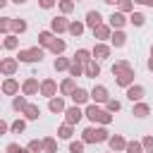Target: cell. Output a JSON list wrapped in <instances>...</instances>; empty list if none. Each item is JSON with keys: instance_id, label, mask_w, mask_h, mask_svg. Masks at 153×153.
I'll list each match as a JSON object with an SVG mask.
<instances>
[{"instance_id": "1", "label": "cell", "mask_w": 153, "mask_h": 153, "mask_svg": "<svg viewBox=\"0 0 153 153\" xmlns=\"http://www.w3.org/2000/svg\"><path fill=\"white\" fill-rule=\"evenodd\" d=\"M110 131L105 127H86L81 131V141L84 143H108L110 141Z\"/></svg>"}, {"instance_id": "2", "label": "cell", "mask_w": 153, "mask_h": 153, "mask_svg": "<svg viewBox=\"0 0 153 153\" xmlns=\"http://www.w3.org/2000/svg\"><path fill=\"white\" fill-rule=\"evenodd\" d=\"M84 115H86L91 122H98L100 127H108V124L112 122V112H108L105 108H100V105H96V103L86 105V108H84Z\"/></svg>"}, {"instance_id": "3", "label": "cell", "mask_w": 153, "mask_h": 153, "mask_svg": "<svg viewBox=\"0 0 153 153\" xmlns=\"http://www.w3.org/2000/svg\"><path fill=\"white\" fill-rule=\"evenodd\" d=\"M43 55H45V48L31 45V48H22V50L17 53V60H19V62H41Z\"/></svg>"}, {"instance_id": "4", "label": "cell", "mask_w": 153, "mask_h": 153, "mask_svg": "<svg viewBox=\"0 0 153 153\" xmlns=\"http://www.w3.org/2000/svg\"><path fill=\"white\" fill-rule=\"evenodd\" d=\"M57 91H60V86H57V81H55V79L45 76V79L41 81V96H43V98H48V100H50V98H55V96H57Z\"/></svg>"}, {"instance_id": "5", "label": "cell", "mask_w": 153, "mask_h": 153, "mask_svg": "<svg viewBox=\"0 0 153 153\" xmlns=\"http://www.w3.org/2000/svg\"><path fill=\"white\" fill-rule=\"evenodd\" d=\"M17 69H19V60H17V57H2V60H0V72H2L5 76H14Z\"/></svg>"}, {"instance_id": "6", "label": "cell", "mask_w": 153, "mask_h": 153, "mask_svg": "<svg viewBox=\"0 0 153 153\" xmlns=\"http://www.w3.org/2000/svg\"><path fill=\"white\" fill-rule=\"evenodd\" d=\"M22 93H24V96H36V93H41L38 79H36V76H26V79L22 81Z\"/></svg>"}, {"instance_id": "7", "label": "cell", "mask_w": 153, "mask_h": 153, "mask_svg": "<svg viewBox=\"0 0 153 153\" xmlns=\"http://www.w3.org/2000/svg\"><path fill=\"white\" fill-rule=\"evenodd\" d=\"M81 117H86V115H84V110H81L79 105H72V108H67V110H65V122H67V124H72V127H74V124H79V122H81Z\"/></svg>"}, {"instance_id": "8", "label": "cell", "mask_w": 153, "mask_h": 153, "mask_svg": "<svg viewBox=\"0 0 153 153\" xmlns=\"http://www.w3.org/2000/svg\"><path fill=\"white\" fill-rule=\"evenodd\" d=\"M50 31H53V33H65V31H69V19H67L65 14L53 17V19H50Z\"/></svg>"}, {"instance_id": "9", "label": "cell", "mask_w": 153, "mask_h": 153, "mask_svg": "<svg viewBox=\"0 0 153 153\" xmlns=\"http://www.w3.org/2000/svg\"><path fill=\"white\" fill-rule=\"evenodd\" d=\"M93 38H98V43L110 41V38H112V26H110V24H100V26H96V29H93Z\"/></svg>"}, {"instance_id": "10", "label": "cell", "mask_w": 153, "mask_h": 153, "mask_svg": "<svg viewBox=\"0 0 153 153\" xmlns=\"http://www.w3.org/2000/svg\"><path fill=\"white\" fill-rule=\"evenodd\" d=\"M19 81L14 79V76H5V81H2V93L5 96H19Z\"/></svg>"}, {"instance_id": "11", "label": "cell", "mask_w": 153, "mask_h": 153, "mask_svg": "<svg viewBox=\"0 0 153 153\" xmlns=\"http://www.w3.org/2000/svg\"><path fill=\"white\" fill-rule=\"evenodd\" d=\"M91 100H93L96 105H98V103H108V100H110L108 88H105V86H100V84H98V86H93V88H91Z\"/></svg>"}, {"instance_id": "12", "label": "cell", "mask_w": 153, "mask_h": 153, "mask_svg": "<svg viewBox=\"0 0 153 153\" xmlns=\"http://www.w3.org/2000/svg\"><path fill=\"white\" fill-rule=\"evenodd\" d=\"M69 98L74 100V105H86V103L91 100V91H86V88L76 86V88H74V93H72Z\"/></svg>"}, {"instance_id": "13", "label": "cell", "mask_w": 153, "mask_h": 153, "mask_svg": "<svg viewBox=\"0 0 153 153\" xmlns=\"http://www.w3.org/2000/svg\"><path fill=\"white\" fill-rule=\"evenodd\" d=\"M127 139L122 136V134H112L110 136V141H108V146H110V151H115V153H120V151H127Z\"/></svg>"}, {"instance_id": "14", "label": "cell", "mask_w": 153, "mask_h": 153, "mask_svg": "<svg viewBox=\"0 0 153 153\" xmlns=\"http://www.w3.org/2000/svg\"><path fill=\"white\" fill-rule=\"evenodd\" d=\"M129 19H127V14H122V12H112L110 17H108V24L112 26V31H117V29H122L124 24H127Z\"/></svg>"}, {"instance_id": "15", "label": "cell", "mask_w": 153, "mask_h": 153, "mask_svg": "<svg viewBox=\"0 0 153 153\" xmlns=\"http://www.w3.org/2000/svg\"><path fill=\"white\" fill-rule=\"evenodd\" d=\"M91 53H93V60H98V62L100 60H108L110 57V45L108 43H96Z\"/></svg>"}, {"instance_id": "16", "label": "cell", "mask_w": 153, "mask_h": 153, "mask_svg": "<svg viewBox=\"0 0 153 153\" xmlns=\"http://www.w3.org/2000/svg\"><path fill=\"white\" fill-rule=\"evenodd\" d=\"M143 96H146V88H143L141 84H134V86H129V88H127V98H129L131 103H139Z\"/></svg>"}, {"instance_id": "17", "label": "cell", "mask_w": 153, "mask_h": 153, "mask_svg": "<svg viewBox=\"0 0 153 153\" xmlns=\"http://www.w3.org/2000/svg\"><path fill=\"white\" fill-rule=\"evenodd\" d=\"M84 22H86V26L96 29V26H100V24H103V14H100L98 10H88V12H86V19H84Z\"/></svg>"}, {"instance_id": "18", "label": "cell", "mask_w": 153, "mask_h": 153, "mask_svg": "<svg viewBox=\"0 0 153 153\" xmlns=\"http://www.w3.org/2000/svg\"><path fill=\"white\" fill-rule=\"evenodd\" d=\"M84 76H88V79H96V76H100V62H98V60H91V62H86V65H84Z\"/></svg>"}, {"instance_id": "19", "label": "cell", "mask_w": 153, "mask_h": 153, "mask_svg": "<svg viewBox=\"0 0 153 153\" xmlns=\"http://www.w3.org/2000/svg\"><path fill=\"white\" fill-rule=\"evenodd\" d=\"M115 84H117V86H122L124 91H127L129 86H134V69H129V72H124V74L115 76Z\"/></svg>"}, {"instance_id": "20", "label": "cell", "mask_w": 153, "mask_h": 153, "mask_svg": "<svg viewBox=\"0 0 153 153\" xmlns=\"http://www.w3.org/2000/svg\"><path fill=\"white\" fill-rule=\"evenodd\" d=\"M48 110H50V112H55V115L65 112V110H67V105H65V98H62V96H55V98H50V100H48Z\"/></svg>"}, {"instance_id": "21", "label": "cell", "mask_w": 153, "mask_h": 153, "mask_svg": "<svg viewBox=\"0 0 153 153\" xmlns=\"http://www.w3.org/2000/svg\"><path fill=\"white\" fill-rule=\"evenodd\" d=\"M129 69H134L129 60H117V62H115V65L110 67V72H112V76H120V74H124V72H129Z\"/></svg>"}, {"instance_id": "22", "label": "cell", "mask_w": 153, "mask_h": 153, "mask_svg": "<svg viewBox=\"0 0 153 153\" xmlns=\"http://www.w3.org/2000/svg\"><path fill=\"white\" fill-rule=\"evenodd\" d=\"M74 88H76L74 76H67V79H62V81H60V96H72V93H74Z\"/></svg>"}, {"instance_id": "23", "label": "cell", "mask_w": 153, "mask_h": 153, "mask_svg": "<svg viewBox=\"0 0 153 153\" xmlns=\"http://www.w3.org/2000/svg\"><path fill=\"white\" fill-rule=\"evenodd\" d=\"M131 115H134V117H139V120H141V117H148V115H151V105H148V103H143V100H139V103H134Z\"/></svg>"}, {"instance_id": "24", "label": "cell", "mask_w": 153, "mask_h": 153, "mask_svg": "<svg viewBox=\"0 0 153 153\" xmlns=\"http://www.w3.org/2000/svg\"><path fill=\"white\" fill-rule=\"evenodd\" d=\"M48 50H50L53 55H57V57H60V55L67 50V43H65V38H57V36H55V38H53V43L48 45Z\"/></svg>"}, {"instance_id": "25", "label": "cell", "mask_w": 153, "mask_h": 153, "mask_svg": "<svg viewBox=\"0 0 153 153\" xmlns=\"http://www.w3.org/2000/svg\"><path fill=\"white\" fill-rule=\"evenodd\" d=\"M110 43H112L115 48H124V45H127V33H124L122 29L112 31V38H110Z\"/></svg>"}, {"instance_id": "26", "label": "cell", "mask_w": 153, "mask_h": 153, "mask_svg": "<svg viewBox=\"0 0 153 153\" xmlns=\"http://www.w3.org/2000/svg\"><path fill=\"white\" fill-rule=\"evenodd\" d=\"M2 48H5V50H17V48H19V36H17V33H7V36L2 38Z\"/></svg>"}, {"instance_id": "27", "label": "cell", "mask_w": 153, "mask_h": 153, "mask_svg": "<svg viewBox=\"0 0 153 153\" xmlns=\"http://www.w3.org/2000/svg\"><path fill=\"white\" fill-rule=\"evenodd\" d=\"M74 62H81V65H86V62H91L93 60V53L91 50H86V48H79L76 53H74V57H72Z\"/></svg>"}, {"instance_id": "28", "label": "cell", "mask_w": 153, "mask_h": 153, "mask_svg": "<svg viewBox=\"0 0 153 153\" xmlns=\"http://www.w3.org/2000/svg\"><path fill=\"white\" fill-rule=\"evenodd\" d=\"M84 29H86V22H76V19H74V22H69V31H67V33L74 36V38H79V36L84 33Z\"/></svg>"}, {"instance_id": "29", "label": "cell", "mask_w": 153, "mask_h": 153, "mask_svg": "<svg viewBox=\"0 0 153 153\" xmlns=\"http://www.w3.org/2000/svg\"><path fill=\"white\" fill-rule=\"evenodd\" d=\"M53 38H55V33H53L50 29H45V31H38V45H41V48H48V45L53 43Z\"/></svg>"}, {"instance_id": "30", "label": "cell", "mask_w": 153, "mask_h": 153, "mask_svg": "<svg viewBox=\"0 0 153 153\" xmlns=\"http://www.w3.org/2000/svg\"><path fill=\"white\" fill-rule=\"evenodd\" d=\"M53 67H55V72H69V67H72V60L69 57H55V62H53Z\"/></svg>"}, {"instance_id": "31", "label": "cell", "mask_w": 153, "mask_h": 153, "mask_svg": "<svg viewBox=\"0 0 153 153\" xmlns=\"http://www.w3.org/2000/svg\"><path fill=\"white\" fill-rule=\"evenodd\" d=\"M26 108H29V100H26V96H24V93L12 98V110H17V112H24Z\"/></svg>"}, {"instance_id": "32", "label": "cell", "mask_w": 153, "mask_h": 153, "mask_svg": "<svg viewBox=\"0 0 153 153\" xmlns=\"http://www.w3.org/2000/svg\"><path fill=\"white\" fill-rule=\"evenodd\" d=\"M22 115H24V120H31V122H33V120H38V117H41V108H38L36 103H29V108H26Z\"/></svg>"}, {"instance_id": "33", "label": "cell", "mask_w": 153, "mask_h": 153, "mask_svg": "<svg viewBox=\"0 0 153 153\" xmlns=\"http://www.w3.org/2000/svg\"><path fill=\"white\" fill-rule=\"evenodd\" d=\"M26 29H29V24H26L24 19H19V17H12V33H17V36H19V33H24Z\"/></svg>"}, {"instance_id": "34", "label": "cell", "mask_w": 153, "mask_h": 153, "mask_svg": "<svg viewBox=\"0 0 153 153\" xmlns=\"http://www.w3.org/2000/svg\"><path fill=\"white\" fill-rule=\"evenodd\" d=\"M43 153H57V141H55V136H45V139H43Z\"/></svg>"}, {"instance_id": "35", "label": "cell", "mask_w": 153, "mask_h": 153, "mask_svg": "<svg viewBox=\"0 0 153 153\" xmlns=\"http://www.w3.org/2000/svg\"><path fill=\"white\" fill-rule=\"evenodd\" d=\"M72 134H74V127H72V124L65 122V124L57 127V136H60V139H72Z\"/></svg>"}, {"instance_id": "36", "label": "cell", "mask_w": 153, "mask_h": 153, "mask_svg": "<svg viewBox=\"0 0 153 153\" xmlns=\"http://www.w3.org/2000/svg\"><path fill=\"white\" fill-rule=\"evenodd\" d=\"M117 12H122V14L134 12V0H120L117 2Z\"/></svg>"}, {"instance_id": "37", "label": "cell", "mask_w": 153, "mask_h": 153, "mask_svg": "<svg viewBox=\"0 0 153 153\" xmlns=\"http://www.w3.org/2000/svg\"><path fill=\"white\" fill-rule=\"evenodd\" d=\"M74 5H76L74 0H60V2H57V7H60V12H62L65 17H67V14H69V12L74 10Z\"/></svg>"}, {"instance_id": "38", "label": "cell", "mask_w": 153, "mask_h": 153, "mask_svg": "<svg viewBox=\"0 0 153 153\" xmlns=\"http://www.w3.org/2000/svg\"><path fill=\"white\" fill-rule=\"evenodd\" d=\"M129 24H134V26H143V24H146V17H143L141 12H131V14H129Z\"/></svg>"}, {"instance_id": "39", "label": "cell", "mask_w": 153, "mask_h": 153, "mask_svg": "<svg viewBox=\"0 0 153 153\" xmlns=\"http://www.w3.org/2000/svg\"><path fill=\"white\" fill-rule=\"evenodd\" d=\"M69 76H74V79H76V76H84V65L72 60V67H69Z\"/></svg>"}, {"instance_id": "40", "label": "cell", "mask_w": 153, "mask_h": 153, "mask_svg": "<svg viewBox=\"0 0 153 153\" xmlns=\"http://www.w3.org/2000/svg\"><path fill=\"white\" fill-rule=\"evenodd\" d=\"M26 148L31 151V153H43V139L38 141V139H31L29 143H26Z\"/></svg>"}, {"instance_id": "41", "label": "cell", "mask_w": 153, "mask_h": 153, "mask_svg": "<svg viewBox=\"0 0 153 153\" xmlns=\"http://www.w3.org/2000/svg\"><path fill=\"white\" fill-rule=\"evenodd\" d=\"M124 153H146V151H143V143L141 141H129Z\"/></svg>"}, {"instance_id": "42", "label": "cell", "mask_w": 153, "mask_h": 153, "mask_svg": "<svg viewBox=\"0 0 153 153\" xmlns=\"http://www.w3.org/2000/svg\"><path fill=\"white\" fill-rule=\"evenodd\" d=\"M5 153H31L26 146H19V143H7L5 146Z\"/></svg>"}, {"instance_id": "43", "label": "cell", "mask_w": 153, "mask_h": 153, "mask_svg": "<svg viewBox=\"0 0 153 153\" xmlns=\"http://www.w3.org/2000/svg\"><path fill=\"white\" fill-rule=\"evenodd\" d=\"M0 31H2L5 36L12 31V17H2V19H0Z\"/></svg>"}, {"instance_id": "44", "label": "cell", "mask_w": 153, "mask_h": 153, "mask_svg": "<svg viewBox=\"0 0 153 153\" xmlns=\"http://www.w3.org/2000/svg\"><path fill=\"white\" fill-rule=\"evenodd\" d=\"M120 108H122V103H120L117 98H110V100L105 103V110H108V112H120Z\"/></svg>"}, {"instance_id": "45", "label": "cell", "mask_w": 153, "mask_h": 153, "mask_svg": "<svg viewBox=\"0 0 153 153\" xmlns=\"http://www.w3.org/2000/svg\"><path fill=\"white\" fill-rule=\"evenodd\" d=\"M24 129H26V120H14V122H12V131H14V134H22Z\"/></svg>"}, {"instance_id": "46", "label": "cell", "mask_w": 153, "mask_h": 153, "mask_svg": "<svg viewBox=\"0 0 153 153\" xmlns=\"http://www.w3.org/2000/svg\"><path fill=\"white\" fill-rule=\"evenodd\" d=\"M84 141H69V153H84Z\"/></svg>"}, {"instance_id": "47", "label": "cell", "mask_w": 153, "mask_h": 153, "mask_svg": "<svg viewBox=\"0 0 153 153\" xmlns=\"http://www.w3.org/2000/svg\"><path fill=\"white\" fill-rule=\"evenodd\" d=\"M141 143H143V151H153V136L148 134V136H143L141 139Z\"/></svg>"}, {"instance_id": "48", "label": "cell", "mask_w": 153, "mask_h": 153, "mask_svg": "<svg viewBox=\"0 0 153 153\" xmlns=\"http://www.w3.org/2000/svg\"><path fill=\"white\" fill-rule=\"evenodd\" d=\"M55 2H60V0H38L41 10H53V7H55Z\"/></svg>"}, {"instance_id": "49", "label": "cell", "mask_w": 153, "mask_h": 153, "mask_svg": "<svg viewBox=\"0 0 153 153\" xmlns=\"http://www.w3.org/2000/svg\"><path fill=\"white\" fill-rule=\"evenodd\" d=\"M134 2H139V5H146V7H153V0H134Z\"/></svg>"}, {"instance_id": "50", "label": "cell", "mask_w": 153, "mask_h": 153, "mask_svg": "<svg viewBox=\"0 0 153 153\" xmlns=\"http://www.w3.org/2000/svg\"><path fill=\"white\" fill-rule=\"evenodd\" d=\"M146 67H148V72H153V55L148 57V62H146Z\"/></svg>"}, {"instance_id": "51", "label": "cell", "mask_w": 153, "mask_h": 153, "mask_svg": "<svg viewBox=\"0 0 153 153\" xmlns=\"http://www.w3.org/2000/svg\"><path fill=\"white\" fill-rule=\"evenodd\" d=\"M7 2H12V0H0V7H7Z\"/></svg>"}, {"instance_id": "52", "label": "cell", "mask_w": 153, "mask_h": 153, "mask_svg": "<svg viewBox=\"0 0 153 153\" xmlns=\"http://www.w3.org/2000/svg\"><path fill=\"white\" fill-rule=\"evenodd\" d=\"M105 5H115V2H120V0H103Z\"/></svg>"}, {"instance_id": "53", "label": "cell", "mask_w": 153, "mask_h": 153, "mask_svg": "<svg viewBox=\"0 0 153 153\" xmlns=\"http://www.w3.org/2000/svg\"><path fill=\"white\" fill-rule=\"evenodd\" d=\"M12 2H17V5H24V2H26V0H12Z\"/></svg>"}, {"instance_id": "54", "label": "cell", "mask_w": 153, "mask_h": 153, "mask_svg": "<svg viewBox=\"0 0 153 153\" xmlns=\"http://www.w3.org/2000/svg\"><path fill=\"white\" fill-rule=\"evenodd\" d=\"M151 55H153V45H151Z\"/></svg>"}, {"instance_id": "55", "label": "cell", "mask_w": 153, "mask_h": 153, "mask_svg": "<svg viewBox=\"0 0 153 153\" xmlns=\"http://www.w3.org/2000/svg\"><path fill=\"white\" fill-rule=\"evenodd\" d=\"M74 2H84V0H74Z\"/></svg>"}, {"instance_id": "56", "label": "cell", "mask_w": 153, "mask_h": 153, "mask_svg": "<svg viewBox=\"0 0 153 153\" xmlns=\"http://www.w3.org/2000/svg\"><path fill=\"white\" fill-rule=\"evenodd\" d=\"M146 153H153V151H146Z\"/></svg>"}, {"instance_id": "57", "label": "cell", "mask_w": 153, "mask_h": 153, "mask_svg": "<svg viewBox=\"0 0 153 153\" xmlns=\"http://www.w3.org/2000/svg\"><path fill=\"white\" fill-rule=\"evenodd\" d=\"M110 153H115V151H110Z\"/></svg>"}]
</instances>
